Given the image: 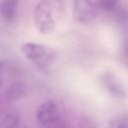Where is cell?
I'll list each match as a JSON object with an SVG mask.
<instances>
[{
  "instance_id": "1",
  "label": "cell",
  "mask_w": 128,
  "mask_h": 128,
  "mask_svg": "<svg viewBox=\"0 0 128 128\" xmlns=\"http://www.w3.org/2000/svg\"><path fill=\"white\" fill-rule=\"evenodd\" d=\"M21 52L41 70H47L55 58L53 49L39 43L26 42L21 45Z\"/></svg>"
},
{
  "instance_id": "2",
  "label": "cell",
  "mask_w": 128,
  "mask_h": 128,
  "mask_svg": "<svg viewBox=\"0 0 128 128\" xmlns=\"http://www.w3.org/2000/svg\"><path fill=\"white\" fill-rule=\"evenodd\" d=\"M33 19L36 29L41 34H50L55 28L53 8L49 0H40L34 8Z\"/></svg>"
},
{
  "instance_id": "3",
  "label": "cell",
  "mask_w": 128,
  "mask_h": 128,
  "mask_svg": "<svg viewBox=\"0 0 128 128\" xmlns=\"http://www.w3.org/2000/svg\"><path fill=\"white\" fill-rule=\"evenodd\" d=\"M36 122L43 127H56L60 125L61 114L58 104L53 100L41 103L35 112Z\"/></svg>"
},
{
  "instance_id": "4",
  "label": "cell",
  "mask_w": 128,
  "mask_h": 128,
  "mask_svg": "<svg viewBox=\"0 0 128 128\" xmlns=\"http://www.w3.org/2000/svg\"><path fill=\"white\" fill-rule=\"evenodd\" d=\"M72 12L81 23H90L97 16V9L91 0H72Z\"/></svg>"
},
{
  "instance_id": "5",
  "label": "cell",
  "mask_w": 128,
  "mask_h": 128,
  "mask_svg": "<svg viewBox=\"0 0 128 128\" xmlns=\"http://www.w3.org/2000/svg\"><path fill=\"white\" fill-rule=\"evenodd\" d=\"M100 82L104 89L113 97L118 99H124L127 97V90L123 83L117 78L114 73L104 72L100 76Z\"/></svg>"
},
{
  "instance_id": "6",
  "label": "cell",
  "mask_w": 128,
  "mask_h": 128,
  "mask_svg": "<svg viewBox=\"0 0 128 128\" xmlns=\"http://www.w3.org/2000/svg\"><path fill=\"white\" fill-rule=\"evenodd\" d=\"M27 95V88L23 82L15 81L3 89L2 97L6 101L20 100Z\"/></svg>"
},
{
  "instance_id": "7",
  "label": "cell",
  "mask_w": 128,
  "mask_h": 128,
  "mask_svg": "<svg viewBox=\"0 0 128 128\" xmlns=\"http://www.w3.org/2000/svg\"><path fill=\"white\" fill-rule=\"evenodd\" d=\"M19 7V0H1L0 12L2 19L6 23H11L15 20Z\"/></svg>"
},
{
  "instance_id": "8",
  "label": "cell",
  "mask_w": 128,
  "mask_h": 128,
  "mask_svg": "<svg viewBox=\"0 0 128 128\" xmlns=\"http://www.w3.org/2000/svg\"><path fill=\"white\" fill-rule=\"evenodd\" d=\"M20 124H21V118L17 112L8 110L1 114L0 117L1 127H18L20 126Z\"/></svg>"
},
{
  "instance_id": "9",
  "label": "cell",
  "mask_w": 128,
  "mask_h": 128,
  "mask_svg": "<svg viewBox=\"0 0 128 128\" xmlns=\"http://www.w3.org/2000/svg\"><path fill=\"white\" fill-rule=\"evenodd\" d=\"M108 126L111 128H128V115H118L112 118Z\"/></svg>"
},
{
  "instance_id": "10",
  "label": "cell",
  "mask_w": 128,
  "mask_h": 128,
  "mask_svg": "<svg viewBox=\"0 0 128 128\" xmlns=\"http://www.w3.org/2000/svg\"><path fill=\"white\" fill-rule=\"evenodd\" d=\"M119 3V0H98L100 8L106 12L113 11Z\"/></svg>"
},
{
  "instance_id": "11",
  "label": "cell",
  "mask_w": 128,
  "mask_h": 128,
  "mask_svg": "<svg viewBox=\"0 0 128 128\" xmlns=\"http://www.w3.org/2000/svg\"><path fill=\"white\" fill-rule=\"evenodd\" d=\"M122 51H123V56L126 59V61L128 62V34L126 35V37L124 38L123 41V45H122Z\"/></svg>"
}]
</instances>
